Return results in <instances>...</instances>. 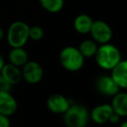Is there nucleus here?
Wrapping results in <instances>:
<instances>
[{
	"mask_svg": "<svg viewBox=\"0 0 127 127\" xmlns=\"http://www.w3.org/2000/svg\"><path fill=\"white\" fill-rule=\"evenodd\" d=\"M41 6L50 13H58L64 8V0H39Z\"/></svg>",
	"mask_w": 127,
	"mask_h": 127,
	"instance_id": "nucleus-17",
	"label": "nucleus"
},
{
	"mask_svg": "<svg viewBox=\"0 0 127 127\" xmlns=\"http://www.w3.org/2000/svg\"><path fill=\"white\" fill-rule=\"evenodd\" d=\"M69 100L63 94L54 93L50 95L47 99V107L48 109L56 114H64L66 109L69 107Z\"/></svg>",
	"mask_w": 127,
	"mask_h": 127,
	"instance_id": "nucleus-7",
	"label": "nucleus"
},
{
	"mask_svg": "<svg viewBox=\"0 0 127 127\" xmlns=\"http://www.w3.org/2000/svg\"><path fill=\"white\" fill-rule=\"evenodd\" d=\"M8 57L10 64L18 67H22L29 61L28 54L23 48H12Z\"/></svg>",
	"mask_w": 127,
	"mask_h": 127,
	"instance_id": "nucleus-15",
	"label": "nucleus"
},
{
	"mask_svg": "<svg viewBox=\"0 0 127 127\" xmlns=\"http://www.w3.org/2000/svg\"><path fill=\"white\" fill-rule=\"evenodd\" d=\"M89 34L94 42L98 44H107L112 38L111 27L102 20H95L92 22Z\"/></svg>",
	"mask_w": 127,
	"mask_h": 127,
	"instance_id": "nucleus-5",
	"label": "nucleus"
},
{
	"mask_svg": "<svg viewBox=\"0 0 127 127\" xmlns=\"http://www.w3.org/2000/svg\"><path fill=\"white\" fill-rule=\"evenodd\" d=\"M110 77L117 84L120 89L127 88V62L125 60H121L115 66L111 69Z\"/></svg>",
	"mask_w": 127,
	"mask_h": 127,
	"instance_id": "nucleus-9",
	"label": "nucleus"
},
{
	"mask_svg": "<svg viewBox=\"0 0 127 127\" xmlns=\"http://www.w3.org/2000/svg\"><path fill=\"white\" fill-rule=\"evenodd\" d=\"M96 88L97 90L107 96H113L115 95L120 88L117 86V84L113 81V79L110 77V75H101L96 79Z\"/></svg>",
	"mask_w": 127,
	"mask_h": 127,
	"instance_id": "nucleus-11",
	"label": "nucleus"
},
{
	"mask_svg": "<svg viewBox=\"0 0 127 127\" xmlns=\"http://www.w3.org/2000/svg\"><path fill=\"white\" fill-rule=\"evenodd\" d=\"M30 26L23 21H15L10 24L7 31V42L11 48H23L29 40Z\"/></svg>",
	"mask_w": 127,
	"mask_h": 127,
	"instance_id": "nucleus-2",
	"label": "nucleus"
},
{
	"mask_svg": "<svg viewBox=\"0 0 127 127\" xmlns=\"http://www.w3.org/2000/svg\"><path fill=\"white\" fill-rule=\"evenodd\" d=\"M11 84H9L5 79L4 77L0 74V91H10L11 89Z\"/></svg>",
	"mask_w": 127,
	"mask_h": 127,
	"instance_id": "nucleus-19",
	"label": "nucleus"
},
{
	"mask_svg": "<svg viewBox=\"0 0 127 127\" xmlns=\"http://www.w3.org/2000/svg\"><path fill=\"white\" fill-rule=\"evenodd\" d=\"M60 63L64 69L68 71H77L82 67L84 58L77 48L67 46L60 53Z\"/></svg>",
	"mask_w": 127,
	"mask_h": 127,
	"instance_id": "nucleus-4",
	"label": "nucleus"
},
{
	"mask_svg": "<svg viewBox=\"0 0 127 127\" xmlns=\"http://www.w3.org/2000/svg\"><path fill=\"white\" fill-rule=\"evenodd\" d=\"M119 127H127V122H126V121H123Z\"/></svg>",
	"mask_w": 127,
	"mask_h": 127,
	"instance_id": "nucleus-24",
	"label": "nucleus"
},
{
	"mask_svg": "<svg viewBox=\"0 0 127 127\" xmlns=\"http://www.w3.org/2000/svg\"><path fill=\"white\" fill-rule=\"evenodd\" d=\"M0 74L4 77V79L11 85L18 84L22 80V72L20 67L12 64H5L2 67Z\"/></svg>",
	"mask_w": 127,
	"mask_h": 127,
	"instance_id": "nucleus-12",
	"label": "nucleus"
},
{
	"mask_svg": "<svg viewBox=\"0 0 127 127\" xmlns=\"http://www.w3.org/2000/svg\"><path fill=\"white\" fill-rule=\"evenodd\" d=\"M111 107L114 113L120 117H126L127 115V94L124 91H118L112 96Z\"/></svg>",
	"mask_w": 127,
	"mask_h": 127,
	"instance_id": "nucleus-13",
	"label": "nucleus"
},
{
	"mask_svg": "<svg viewBox=\"0 0 127 127\" xmlns=\"http://www.w3.org/2000/svg\"><path fill=\"white\" fill-rule=\"evenodd\" d=\"M4 37H5V33H4L3 29H2V28H0V41H2Z\"/></svg>",
	"mask_w": 127,
	"mask_h": 127,
	"instance_id": "nucleus-23",
	"label": "nucleus"
},
{
	"mask_svg": "<svg viewBox=\"0 0 127 127\" xmlns=\"http://www.w3.org/2000/svg\"><path fill=\"white\" fill-rule=\"evenodd\" d=\"M112 113L113 110L111 105L109 103H102L92 108L89 113V119H91L97 125H102L108 122V119Z\"/></svg>",
	"mask_w": 127,
	"mask_h": 127,
	"instance_id": "nucleus-8",
	"label": "nucleus"
},
{
	"mask_svg": "<svg viewBox=\"0 0 127 127\" xmlns=\"http://www.w3.org/2000/svg\"><path fill=\"white\" fill-rule=\"evenodd\" d=\"M97 43L94 42L92 39H87L82 41L78 46V51L82 55V57L85 58H92L94 57L96 51H97Z\"/></svg>",
	"mask_w": 127,
	"mask_h": 127,
	"instance_id": "nucleus-16",
	"label": "nucleus"
},
{
	"mask_svg": "<svg viewBox=\"0 0 127 127\" xmlns=\"http://www.w3.org/2000/svg\"><path fill=\"white\" fill-rule=\"evenodd\" d=\"M22 79L30 84H36L40 82L44 75V70L41 64L35 61H28L21 69Z\"/></svg>",
	"mask_w": 127,
	"mask_h": 127,
	"instance_id": "nucleus-6",
	"label": "nucleus"
},
{
	"mask_svg": "<svg viewBox=\"0 0 127 127\" xmlns=\"http://www.w3.org/2000/svg\"><path fill=\"white\" fill-rule=\"evenodd\" d=\"M10 124L9 117L0 114V127H10Z\"/></svg>",
	"mask_w": 127,
	"mask_h": 127,
	"instance_id": "nucleus-20",
	"label": "nucleus"
},
{
	"mask_svg": "<svg viewBox=\"0 0 127 127\" xmlns=\"http://www.w3.org/2000/svg\"><path fill=\"white\" fill-rule=\"evenodd\" d=\"M88 121L89 111L81 104H70L64 113V122L66 127H85Z\"/></svg>",
	"mask_w": 127,
	"mask_h": 127,
	"instance_id": "nucleus-3",
	"label": "nucleus"
},
{
	"mask_svg": "<svg viewBox=\"0 0 127 127\" xmlns=\"http://www.w3.org/2000/svg\"><path fill=\"white\" fill-rule=\"evenodd\" d=\"M43 37H44V30L42 27L35 25L29 28V39H31L32 41L38 42L42 40Z\"/></svg>",
	"mask_w": 127,
	"mask_h": 127,
	"instance_id": "nucleus-18",
	"label": "nucleus"
},
{
	"mask_svg": "<svg viewBox=\"0 0 127 127\" xmlns=\"http://www.w3.org/2000/svg\"><path fill=\"white\" fill-rule=\"evenodd\" d=\"M94 58L96 64L101 68L106 70H110L122 60L118 48L110 43L102 44L101 46H99L94 55Z\"/></svg>",
	"mask_w": 127,
	"mask_h": 127,
	"instance_id": "nucleus-1",
	"label": "nucleus"
},
{
	"mask_svg": "<svg viewBox=\"0 0 127 127\" xmlns=\"http://www.w3.org/2000/svg\"><path fill=\"white\" fill-rule=\"evenodd\" d=\"M93 20L87 14H79L73 21V28L78 34H88L91 28Z\"/></svg>",
	"mask_w": 127,
	"mask_h": 127,
	"instance_id": "nucleus-14",
	"label": "nucleus"
},
{
	"mask_svg": "<svg viewBox=\"0 0 127 127\" xmlns=\"http://www.w3.org/2000/svg\"><path fill=\"white\" fill-rule=\"evenodd\" d=\"M18 108L17 100L10 91H0V114L10 117Z\"/></svg>",
	"mask_w": 127,
	"mask_h": 127,
	"instance_id": "nucleus-10",
	"label": "nucleus"
},
{
	"mask_svg": "<svg viewBox=\"0 0 127 127\" xmlns=\"http://www.w3.org/2000/svg\"><path fill=\"white\" fill-rule=\"evenodd\" d=\"M4 64H5V62H4V58H3V56L0 54V72H1V70H2V67L4 66Z\"/></svg>",
	"mask_w": 127,
	"mask_h": 127,
	"instance_id": "nucleus-22",
	"label": "nucleus"
},
{
	"mask_svg": "<svg viewBox=\"0 0 127 127\" xmlns=\"http://www.w3.org/2000/svg\"><path fill=\"white\" fill-rule=\"evenodd\" d=\"M121 120V117L118 115V114H116V113H112L111 115H110V117H109V119H108V122H110V123H112V124H117V123H119V121Z\"/></svg>",
	"mask_w": 127,
	"mask_h": 127,
	"instance_id": "nucleus-21",
	"label": "nucleus"
}]
</instances>
